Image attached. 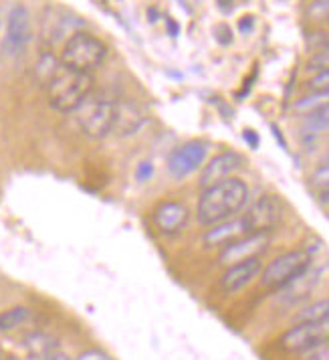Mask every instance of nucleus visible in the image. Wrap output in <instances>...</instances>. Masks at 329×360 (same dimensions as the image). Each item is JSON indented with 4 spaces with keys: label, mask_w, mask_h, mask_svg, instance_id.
I'll use <instances>...</instances> for the list:
<instances>
[{
    "label": "nucleus",
    "mask_w": 329,
    "mask_h": 360,
    "mask_svg": "<svg viewBox=\"0 0 329 360\" xmlns=\"http://www.w3.org/2000/svg\"><path fill=\"white\" fill-rule=\"evenodd\" d=\"M248 202V186L241 179H229L210 188H204L198 198V221L204 227H214L241 213Z\"/></svg>",
    "instance_id": "1"
},
{
    "label": "nucleus",
    "mask_w": 329,
    "mask_h": 360,
    "mask_svg": "<svg viewBox=\"0 0 329 360\" xmlns=\"http://www.w3.org/2000/svg\"><path fill=\"white\" fill-rule=\"evenodd\" d=\"M93 83L91 73L59 63L49 82L45 83L51 108L61 114H75L83 101L93 94Z\"/></svg>",
    "instance_id": "2"
},
{
    "label": "nucleus",
    "mask_w": 329,
    "mask_h": 360,
    "mask_svg": "<svg viewBox=\"0 0 329 360\" xmlns=\"http://www.w3.org/2000/svg\"><path fill=\"white\" fill-rule=\"evenodd\" d=\"M117 101L103 96L91 94L75 112V120L79 130L93 140H101L109 136L116 128Z\"/></svg>",
    "instance_id": "3"
},
{
    "label": "nucleus",
    "mask_w": 329,
    "mask_h": 360,
    "mask_svg": "<svg viewBox=\"0 0 329 360\" xmlns=\"http://www.w3.org/2000/svg\"><path fill=\"white\" fill-rule=\"evenodd\" d=\"M105 57H107L105 43L87 31H77L63 45V51H61L63 65L85 71V73L95 71L105 61Z\"/></svg>",
    "instance_id": "4"
},
{
    "label": "nucleus",
    "mask_w": 329,
    "mask_h": 360,
    "mask_svg": "<svg viewBox=\"0 0 329 360\" xmlns=\"http://www.w3.org/2000/svg\"><path fill=\"white\" fill-rule=\"evenodd\" d=\"M309 267H311V255L307 251L303 249L287 251L264 267L261 274V283L269 290H281L299 278L303 271H307Z\"/></svg>",
    "instance_id": "5"
},
{
    "label": "nucleus",
    "mask_w": 329,
    "mask_h": 360,
    "mask_svg": "<svg viewBox=\"0 0 329 360\" xmlns=\"http://www.w3.org/2000/svg\"><path fill=\"white\" fill-rule=\"evenodd\" d=\"M33 39V25L27 6L15 4L8 11L6 27H4V53L11 57L22 55Z\"/></svg>",
    "instance_id": "6"
},
{
    "label": "nucleus",
    "mask_w": 329,
    "mask_h": 360,
    "mask_svg": "<svg viewBox=\"0 0 329 360\" xmlns=\"http://www.w3.org/2000/svg\"><path fill=\"white\" fill-rule=\"evenodd\" d=\"M329 340V320L319 324H297L281 336V348L287 352H309Z\"/></svg>",
    "instance_id": "7"
},
{
    "label": "nucleus",
    "mask_w": 329,
    "mask_h": 360,
    "mask_svg": "<svg viewBox=\"0 0 329 360\" xmlns=\"http://www.w3.org/2000/svg\"><path fill=\"white\" fill-rule=\"evenodd\" d=\"M271 243V231H257V233H248L245 237L236 239L231 245L222 247L218 259L224 265H234V263L255 259L261 253L267 251V247Z\"/></svg>",
    "instance_id": "8"
},
{
    "label": "nucleus",
    "mask_w": 329,
    "mask_h": 360,
    "mask_svg": "<svg viewBox=\"0 0 329 360\" xmlns=\"http://www.w3.org/2000/svg\"><path fill=\"white\" fill-rule=\"evenodd\" d=\"M283 211H285L283 202L277 195H261L248 207V211L243 217L247 219L250 233L273 231L283 219Z\"/></svg>",
    "instance_id": "9"
},
{
    "label": "nucleus",
    "mask_w": 329,
    "mask_h": 360,
    "mask_svg": "<svg viewBox=\"0 0 329 360\" xmlns=\"http://www.w3.org/2000/svg\"><path fill=\"white\" fill-rule=\"evenodd\" d=\"M208 154V146L200 140L186 142L184 146L176 148L168 160V170L174 179H186L192 172H196L198 168L204 164Z\"/></svg>",
    "instance_id": "10"
},
{
    "label": "nucleus",
    "mask_w": 329,
    "mask_h": 360,
    "mask_svg": "<svg viewBox=\"0 0 329 360\" xmlns=\"http://www.w3.org/2000/svg\"><path fill=\"white\" fill-rule=\"evenodd\" d=\"M243 166V156L227 150V152H220L216 154L210 162L204 166L202 170V176H200V188H210L218 182H224V180L232 179V174Z\"/></svg>",
    "instance_id": "11"
},
{
    "label": "nucleus",
    "mask_w": 329,
    "mask_h": 360,
    "mask_svg": "<svg viewBox=\"0 0 329 360\" xmlns=\"http://www.w3.org/2000/svg\"><path fill=\"white\" fill-rule=\"evenodd\" d=\"M261 274H263V263H261L259 257L234 263V265H229V269L222 274L220 288H222L224 294H239L241 290L247 288L253 279L261 278Z\"/></svg>",
    "instance_id": "12"
},
{
    "label": "nucleus",
    "mask_w": 329,
    "mask_h": 360,
    "mask_svg": "<svg viewBox=\"0 0 329 360\" xmlns=\"http://www.w3.org/2000/svg\"><path fill=\"white\" fill-rule=\"evenodd\" d=\"M190 221V211L180 200H164L154 211V223L160 233L176 235L180 233Z\"/></svg>",
    "instance_id": "13"
},
{
    "label": "nucleus",
    "mask_w": 329,
    "mask_h": 360,
    "mask_svg": "<svg viewBox=\"0 0 329 360\" xmlns=\"http://www.w3.org/2000/svg\"><path fill=\"white\" fill-rule=\"evenodd\" d=\"M248 223L245 217H232L229 221H222L204 233V245L208 247H227L236 239L248 235Z\"/></svg>",
    "instance_id": "14"
},
{
    "label": "nucleus",
    "mask_w": 329,
    "mask_h": 360,
    "mask_svg": "<svg viewBox=\"0 0 329 360\" xmlns=\"http://www.w3.org/2000/svg\"><path fill=\"white\" fill-rule=\"evenodd\" d=\"M317 279H319V274L311 271V267H309L307 271H303L291 283H287L285 288H281V302H285L287 306H293V304L303 302L307 295L311 294V290L315 288Z\"/></svg>",
    "instance_id": "15"
},
{
    "label": "nucleus",
    "mask_w": 329,
    "mask_h": 360,
    "mask_svg": "<svg viewBox=\"0 0 329 360\" xmlns=\"http://www.w3.org/2000/svg\"><path fill=\"white\" fill-rule=\"evenodd\" d=\"M146 124V115L140 112L137 105H133L130 101L117 103V117H116V128L119 136H132L135 131H140Z\"/></svg>",
    "instance_id": "16"
},
{
    "label": "nucleus",
    "mask_w": 329,
    "mask_h": 360,
    "mask_svg": "<svg viewBox=\"0 0 329 360\" xmlns=\"http://www.w3.org/2000/svg\"><path fill=\"white\" fill-rule=\"evenodd\" d=\"M25 348L33 359L45 360L53 352L59 350V342H57V338H53L47 332H31L25 336Z\"/></svg>",
    "instance_id": "17"
},
{
    "label": "nucleus",
    "mask_w": 329,
    "mask_h": 360,
    "mask_svg": "<svg viewBox=\"0 0 329 360\" xmlns=\"http://www.w3.org/2000/svg\"><path fill=\"white\" fill-rule=\"evenodd\" d=\"M329 320V297L325 300H317L309 306L301 308L295 314L297 324H319V322H328Z\"/></svg>",
    "instance_id": "18"
},
{
    "label": "nucleus",
    "mask_w": 329,
    "mask_h": 360,
    "mask_svg": "<svg viewBox=\"0 0 329 360\" xmlns=\"http://www.w3.org/2000/svg\"><path fill=\"white\" fill-rule=\"evenodd\" d=\"M329 103V91H311L309 96L301 98L295 103V112L303 115H309Z\"/></svg>",
    "instance_id": "19"
},
{
    "label": "nucleus",
    "mask_w": 329,
    "mask_h": 360,
    "mask_svg": "<svg viewBox=\"0 0 329 360\" xmlns=\"http://www.w3.org/2000/svg\"><path fill=\"white\" fill-rule=\"evenodd\" d=\"M29 318H31V311H29V308H22V306H17L13 310L0 311V332H11L15 328L22 326Z\"/></svg>",
    "instance_id": "20"
},
{
    "label": "nucleus",
    "mask_w": 329,
    "mask_h": 360,
    "mask_svg": "<svg viewBox=\"0 0 329 360\" xmlns=\"http://www.w3.org/2000/svg\"><path fill=\"white\" fill-rule=\"evenodd\" d=\"M305 130L307 131H325L329 130V103L325 108H321V110H317V112H313V114L307 115V120H305Z\"/></svg>",
    "instance_id": "21"
},
{
    "label": "nucleus",
    "mask_w": 329,
    "mask_h": 360,
    "mask_svg": "<svg viewBox=\"0 0 329 360\" xmlns=\"http://www.w3.org/2000/svg\"><path fill=\"white\" fill-rule=\"evenodd\" d=\"M311 184L315 188H319V193L329 191V162H323L311 174Z\"/></svg>",
    "instance_id": "22"
},
{
    "label": "nucleus",
    "mask_w": 329,
    "mask_h": 360,
    "mask_svg": "<svg viewBox=\"0 0 329 360\" xmlns=\"http://www.w3.org/2000/svg\"><path fill=\"white\" fill-rule=\"evenodd\" d=\"M307 69L309 71H325L329 69V49H319L311 59L307 61Z\"/></svg>",
    "instance_id": "23"
},
{
    "label": "nucleus",
    "mask_w": 329,
    "mask_h": 360,
    "mask_svg": "<svg viewBox=\"0 0 329 360\" xmlns=\"http://www.w3.org/2000/svg\"><path fill=\"white\" fill-rule=\"evenodd\" d=\"M307 85H309L311 91H329V69L315 73Z\"/></svg>",
    "instance_id": "24"
},
{
    "label": "nucleus",
    "mask_w": 329,
    "mask_h": 360,
    "mask_svg": "<svg viewBox=\"0 0 329 360\" xmlns=\"http://www.w3.org/2000/svg\"><path fill=\"white\" fill-rule=\"evenodd\" d=\"M307 354H309L311 360H329V340L328 342H321L319 346H315Z\"/></svg>",
    "instance_id": "25"
},
{
    "label": "nucleus",
    "mask_w": 329,
    "mask_h": 360,
    "mask_svg": "<svg viewBox=\"0 0 329 360\" xmlns=\"http://www.w3.org/2000/svg\"><path fill=\"white\" fill-rule=\"evenodd\" d=\"M149 174H152V166L148 162H144L137 168V179L140 180H148Z\"/></svg>",
    "instance_id": "26"
},
{
    "label": "nucleus",
    "mask_w": 329,
    "mask_h": 360,
    "mask_svg": "<svg viewBox=\"0 0 329 360\" xmlns=\"http://www.w3.org/2000/svg\"><path fill=\"white\" fill-rule=\"evenodd\" d=\"M239 27H241V31H243V33H248V31L253 29V18L245 17V20H241V25H239Z\"/></svg>",
    "instance_id": "27"
},
{
    "label": "nucleus",
    "mask_w": 329,
    "mask_h": 360,
    "mask_svg": "<svg viewBox=\"0 0 329 360\" xmlns=\"http://www.w3.org/2000/svg\"><path fill=\"white\" fill-rule=\"evenodd\" d=\"M45 360H71L69 356H67L65 352H61V350H57V352H53L51 356H47Z\"/></svg>",
    "instance_id": "28"
},
{
    "label": "nucleus",
    "mask_w": 329,
    "mask_h": 360,
    "mask_svg": "<svg viewBox=\"0 0 329 360\" xmlns=\"http://www.w3.org/2000/svg\"><path fill=\"white\" fill-rule=\"evenodd\" d=\"M0 51H4V34H2V15H0Z\"/></svg>",
    "instance_id": "29"
},
{
    "label": "nucleus",
    "mask_w": 329,
    "mask_h": 360,
    "mask_svg": "<svg viewBox=\"0 0 329 360\" xmlns=\"http://www.w3.org/2000/svg\"><path fill=\"white\" fill-rule=\"evenodd\" d=\"M321 200H323V202H329V191H323V193H321Z\"/></svg>",
    "instance_id": "30"
},
{
    "label": "nucleus",
    "mask_w": 329,
    "mask_h": 360,
    "mask_svg": "<svg viewBox=\"0 0 329 360\" xmlns=\"http://www.w3.org/2000/svg\"><path fill=\"white\" fill-rule=\"evenodd\" d=\"M317 4H323V6H329V0H315Z\"/></svg>",
    "instance_id": "31"
},
{
    "label": "nucleus",
    "mask_w": 329,
    "mask_h": 360,
    "mask_svg": "<svg viewBox=\"0 0 329 360\" xmlns=\"http://www.w3.org/2000/svg\"><path fill=\"white\" fill-rule=\"evenodd\" d=\"M4 360H20V359H17V356H8V359H4Z\"/></svg>",
    "instance_id": "32"
},
{
    "label": "nucleus",
    "mask_w": 329,
    "mask_h": 360,
    "mask_svg": "<svg viewBox=\"0 0 329 360\" xmlns=\"http://www.w3.org/2000/svg\"><path fill=\"white\" fill-rule=\"evenodd\" d=\"M325 162H329V154H328V156H325Z\"/></svg>",
    "instance_id": "33"
},
{
    "label": "nucleus",
    "mask_w": 329,
    "mask_h": 360,
    "mask_svg": "<svg viewBox=\"0 0 329 360\" xmlns=\"http://www.w3.org/2000/svg\"><path fill=\"white\" fill-rule=\"evenodd\" d=\"M328 22H329V17H328Z\"/></svg>",
    "instance_id": "34"
}]
</instances>
